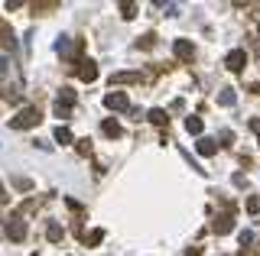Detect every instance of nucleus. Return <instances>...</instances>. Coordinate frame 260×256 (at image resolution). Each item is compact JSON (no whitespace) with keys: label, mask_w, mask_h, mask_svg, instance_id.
Wrapping results in <instances>:
<instances>
[{"label":"nucleus","mask_w":260,"mask_h":256,"mask_svg":"<svg viewBox=\"0 0 260 256\" xmlns=\"http://www.w3.org/2000/svg\"><path fill=\"white\" fill-rule=\"evenodd\" d=\"M7 237H10V240H23V237H26L23 218H10V221H7Z\"/></svg>","instance_id":"nucleus-4"},{"label":"nucleus","mask_w":260,"mask_h":256,"mask_svg":"<svg viewBox=\"0 0 260 256\" xmlns=\"http://www.w3.org/2000/svg\"><path fill=\"white\" fill-rule=\"evenodd\" d=\"M0 71H7V59L3 55H0Z\"/></svg>","instance_id":"nucleus-24"},{"label":"nucleus","mask_w":260,"mask_h":256,"mask_svg":"<svg viewBox=\"0 0 260 256\" xmlns=\"http://www.w3.org/2000/svg\"><path fill=\"white\" fill-rule=\"evenodd\" d=\"M101 240H104V230H91V233L85 237V243H88V247H98Z\"/></svg>","instance_id":"nucleus-17"},{"label":"nucleus","mask_w":260,"mask_h":256,"mask_svg":"<svg viewBox=\"0 0 260 256\" xmlns=\"http://www.w3.org/2000/svg\"><path fill=\"white\" fill-rule=\"evenodd\" d=\"M101 130H104V136H114V140L120 136V124H117V120H104Z\"/></svg>","instance_id":"nucleus-13"},{"label":"nucleus","mask_w":260,"mask_h":256,"mask_svg":"<svg viewBox=\"0 0 260 256\" xmlns=\"http://www.w3.org/2000/svg\"><path fill=\"white\" fill-rule=\"evenodd\" d=\"M104 107H111V110H130V101H127L124 91H111V94H104Z\"/></svg>","instance_id":"nucleus-2"},{"label":"nucleus","mask_w":260,"mask_h":256,"mask_svg":"<svg viewBox=\"0 0 260 256\" xmlns=\"http://www.w3.org/2000/svg\"><path fill=\"white\" fill-rule=\"evenodd\" d=\"M78 75H81V81H95V78H98V65L95 62H81Z\"/></svg>","instance_id":"nucleus-7"},{"label":"nucleus","mask_w":260,"mask_h":256,"mask_svg":"<svg viewBox=\"0 0 260 256\" xmlns=\"http://www.w3.org/2000/svg\"><path fill=\"white\" fill-rule=\"evenodd\" d=\"M39 120H42V117H39L36 107H23L16 117H10V127H13V130H30V127H36Z\"/></svg>","instance_id":"nucleus-1"},{"label":"nucleus","mask_w":260,"mask_h":256,"mask_svg":"<svg viewBox=\"0 0 260 256\" xmlns=\"http://www.w3.org/2000/svg\"><path fill=\"white\" fill-rule=\"evenodd\" d=\"M55 52H59V55H69V52H72V42H69V36H62L59 42H55Z\"/></svg>","instance_id":"nucleus-16"},{"label":"nucleus","mask_w":260,"mask_h":256,"mask_svg":"<svg viewBox=\"0 0 260 256\" xmlns=\"http://www.w3.org/2000/svg\"><path fill=\"white\" fill-rule=\"evenodd\" d=\"M78 153L88 156V153H91V143H88V140H78Z\"/></svg>","instance_id":"nucleus-21"},{"label":"nucleus","mask_w":260,"mask_h":256,"mask_svg":"<svg viewBox=\"0 0 260 256\" xmlns=\"http://www.w3.org/2000/svg\"><path fill=\"white\" fill-rule=\"evenodd\" d=\"M127 81H140L137 71H117V75H111V85H127Z\"/></svg>","instance_id":"nucleus-8"},{"label":"nucleus","mask_w":260,"mask_h":256,"mask_svg":"<svg viewBox=\"0 0 260 256\" xmlns=\"http://www.w3.org/2000/svg\"><path fill=\"white\" fill-rule=\"evenodd\" d=\"M55 104H62V107H72V104H75V91H72V88H62V94H59V101Z\"/></svg>","instance_id":"nucleus-14"},{"label":"nucleus","mask_w":260,"mask_h":256,"mask_svg":"<svg viewBox=\"0 0 260 256\" xmlns=\"http://www.w3.org/2000/svg\"><path fill=\"white\" fill-rule=\"evenodd\" d=\"M218 104H221V107H234V104H237V94L231 91V88H224V91L218 94Z\"/></svg>","instance_id":"nucleus-11"},{"label":"nucleus","mask_w":260,"mask_h":256,"mask_svg":"<svg viewBox=\"0 0 260 256\" xmlns=\"http://www.w3.org/2000/svg\"><path fill=\"white\" fill-rule=\"evenodd\" d=\"M224 65H228L231 71H241L247 65V52L244 49H234V52H228V59H224Z\"/></svg>","instance_id":"nucleus-3"},{"label":"nucleus","mask_w":260,"mask_h":256,"mask_svg":"<svg viewBox=\"0 0 260 256\" xmlns=\"http://www.w3.org/2000/svg\"><path fill=\"white\" fill-rule=\"evenodd\" d=\"M120 10H124V16H127V20H130V16H134V10H137V7H134V3H120Z\"/></svg>","instance_id":"nucleus-20"},{"label":"nucleus","mask_w":260,"mask_h":256,"mask_svg":"<svg viewBox=\"0 0 260 256\" xmlns=\"http://www.w3.org/2000/svg\"><path fill=\"white\" fill-rule=\"evenodd\" d=\"M173 52H176V55H179L182 62H189L192 55H195V46H192L189 39H176V42H173Z\"/></svg>","instance_id":"nucleus-5"},{"label":"nucleus","mask_w":260,"mask_h":256,"mask_svg":"<svg viewBox=\"0 0 260 256\" xmlns=\"http://www.w3.org/2000/svg\"><path fill=\"white\" fill-rule=\"evenodd\" d=\"M0 201H7V192H3V185H0Z\"/></svg>","instance_id":"nucleus-25"},{"label":"nucleus","mask_w":260,"mask_h":256,"mask_svg":"<svg viewBox=\"0 0 260 256\" xmlns=\"http://www.w3.org/2000/svg\"><path fill=\"white\" fill-rule=\"evenodd\" d=\"M186 130H189L192 136H198V133H202V117H186Z\"/></svg>","instance_id":"nucleus-12"},{"label":"nucleus","mask_w":260,"mask_h":256,"mask_svg":"<svg viewBox=\"0 0 260 256\" xmlns=\"http://www.w3.org/2000/svg\"><path fill=\"white\" fill-rule=\"evenodd\" d=\"M247 211H251V214H257V211H260V201H257V198H247Z\"/></svg>","instance_id":"nucleus-19"},{"label":"nucleus","mask_w":260,"mask_h":256,"mask_svg":"<svg viewBox=\"0 0 260 256\" xmlns=\"http://www.w3.org/2000/svg\"><path fill=\"white\" fill-rule=\"evenodd\" d=\"M215 233H231V227H234V221H231V214H221L218 221H215Z\"/></svg>","instance_id":"nucleus-9"},{"label":"nucleus","mask_w":260,"mask_h":256,"mask_svg":"<svg viewBox=\"0 0 260 256\" xmlns=\"http://www.w3.org/2000/svg\"><path fill=\"white\" fill-rule=\"evenodd\" d=\"M195 149H198L202 156H215V153H218V140H208V136H202V140L195 143Z\"/></svg>","instance_id":"nucleus-6"},{"label":"nucleus","mask_w":260,"mask_h":256,"mask_svg":"<svg viewBox=\"0 0 260 256\" xmlns=\"http://www.w3.org/2000/svg\"><path fill=\"white\" fill-rule=\"evenodd\" d=\"M186 256H202V247H189V250H186Z\"/></svg>","instance_id":"nucleus-23"},{"label":"nucleus","mask_w":260,"mask_h":256,"mask_svg":"<svg viewBox=\"0 0 260 256\" xmlns=\"http://www.w3.org/2000/svg\"><path fill=\"white\" fill-rule=\"evenodd\" d=\"M150 124H156V127H166V124H169V114H166L163 107H153V110H150Z\"/></svg>","instance_id":"nucleus-10"},{"label":"nucleus","mask_w":260,"mask_h":256,"mask_svg":"<svg viewBox=\"0 0 260 256\" xmlns=\"http://www.w3.org/2000/svg\"><path fill=\"white\" fill-rule=\"evenodd\" d=\"M55 140L62 143V146H69V143H72V130H69V127H55Z\"/></svg>","instance_id":"nucleus-15"},{"label":"nucleus","mask_w":260,"mask_h":256,"mask_svg":"<svg viewBox=\"0 0 260 256\" xmlns=\"http://www.w3.org/2000/svg\"><path fill=\"white\" fill-rule=\"evenodd\" d=\"M55 114H59V117H69V114H72V107H62V104H55Z\"/></svg>","instance_id":"nucleus-22"},{"label":"nucleus","mask_w":260,"mask_h":256,"mask_svg":"<svg viewBox=\"0 0 260 256\" xmlns=\"http://www.w3.org/2000/svg\"><path fill=\"white\" fill-rule=\"evenodd\" d=\"M46 233H49V240H52V243H55V240H62V227H59V224H49Z\"/></svg>","instance_id":"nucleus-18"}]
</instances>
